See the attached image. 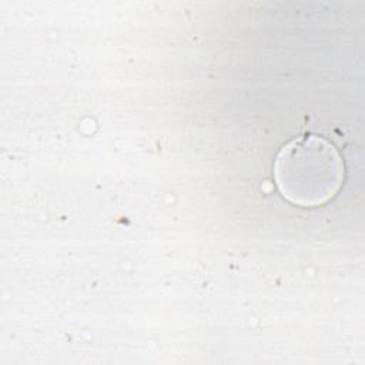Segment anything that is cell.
Wrapping results in <instances>:
<instances>
[{
	"mask_svg": "<svg viewBox=\"0 0 365 365\" xmlns=\"http://www.w3.org/2000/svg\"><path fill=\"white\" fill-rule=\"evenodd\" d=\"M338 151L324 138H295L281 148L274 175L281 194L292 204L315 207L329 201L342 184Z\"/></svg>",
	"mask_w": 365,
	"mask_h": 365,
	"instance_id": "cell-1",
	"label": "cell"
}]
</instances>
